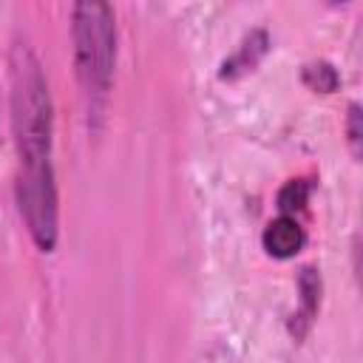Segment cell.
I'll list each match as a JSON object with an SVG mask.
<instances>
[{"instance_id": "8", "label": "cell", "mask_w": 363, "mask_h": 363, "mask_svg": "<svg viewBox=\"0 0 363 363\" xmlns=\"http://www.w3.org/2000/svg\"><path fill=\"white\" fill-rule=\"evenodd\" d=\"M309 193H312V184L306 179H289V182H284V187L275 196L278 213L298 218V213H303L306 204H309Z\"/></svg>"}, {"instance_id": "4", "label": "cell", "mask_w": 363, "mask_h": 363, "mask_svg": "<svg viewBox=\"0 0 363 363\" xmlns=\"http://www.w3.org/2000/svg\"><path fill=\"white\" fill-rule=\"evenodd\" d=\"M306 244V230L301 227V221L295 216H275L264 233H261V247L267 250V255L278 258V261H286V258H295Z\"/></svg>"}, {"instance_id": "6", "label": "cell", "mask_w": 363, "mask_h": 363, "mask_svg": "<svg viewBox=\"0 0 363 363\" xmlns=\"http://www.w3.org/2000/svg\"><path fill=\"white\" fill-rule=\"evenodd\" d=\"M267 48H269L267 31H264V28H252V31L238 43V48L221 62L218 77H221V79H235V77L252 71V68L261 62V57L267 54Z\"/></svg>"}, {"instance_id": "3", "label": "cell", "mask_w": 363, "mask_h": 363, "mask_svg": "<svg viewBox=\"0 0 363 363\" xmlns=\"http://www.w3.org/2000/svg\"><path fill=\"white\" fill-rule=\"evenodd\" d=\"M14 196L34 247L40 252H54L60 238V193H57V176L51 159L17 162Z\"/></svg>"}, {"instance_id": "7", "label": "cell", "mask_w": 363, "mask_h": 363, "mask_svg": "<svg viewBox=\"0 0 363 363\" xmlns=\"http://www.w3.org/2000/svg\"><path fill=\"white\" fill-rule=\"evenodd\" d=\"M301 79L315 94H332L340 85V74L329 60H312L301 68Z\"/></svg>"}, {"instance_id": "9", "label": "cell", "mask_w": 363, "mask_h": 363, "mask_svg": "<svg viewBox=\"0 0 363 363\" xmlns=\"http://www.w3.org/2000/svg\"><path fill=\"white\" fill-rule=\"evenodd\" d=\"M363 113H360V102H349L346 108V142L354 159H360V145H363Z\"/></svg>"}, {"instance_id": "2", "label": "cell", "mask_w": 363, "mask_h": 363, "mask_svg": "<svg viewBox=\"0 0 363 363\" xmlns=\"http://www.w3.org/2000/svg\"><path fill=\"white\" fill-rule=\"evenodd\" d=\"M71 40H74V74L85 94L88 111L99 113L116 68V14L113 6L99 0H82L71 6Z\"/></svg>"}, {"instance_id": "1", "label": "cell", "mask_w": 363, "mask_h": 363, "mask_svg": "<svg viewBox=\"0 0 363 363\" xmlns=\"http://www.w3.org/2000/svg\"><path fill=\"white\" fill-rule=\"evenodd\" d=\"M9 108L17 162H45L54 145V105L40 57L23 40L9 48Z\"/></svg>"}, {"instance_id": "5", "label": "cell", "mask_w": 363, "mask_h": 363, "mask_svg": "<svg viewBox=\"0 0 363 363\" xmlns=\"http://www.w3.org/2000/svg\"><path fill=\"white\" fill-rule=\"evenodd\" d=\"M298 295H301V303L292 312L289 332H292L295 340H303L306 332L312 329L315 318H318V309H320V272L315 267H301V272H298Z\"/></svg>"}]
</instances>
